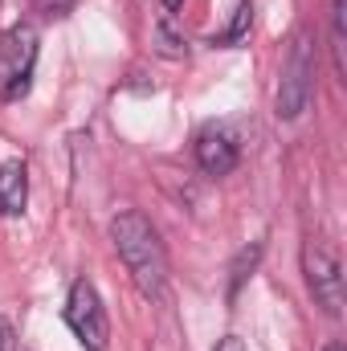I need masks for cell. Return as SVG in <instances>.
<instances>
[{
	"mask_svg": "<svg viewBox=\"0 0 347 351\" xmlns=\"http://www.w3.org/2000/svg\"><path fill=\"white\" fill-rule=\"evenodd\" d=\"M110 241H115L119 258L127 265L131 282L139 286V294L160 302L168 294V254H164V241H160L156 225L139 208H127L110 221Z\"/></svg>",
	"mask_w": 347,
	"mask_h": 351,
	"instance_id": "cell-1",
	"label": "cell"
},
{
	"mask_svg": "<svg viewBox=\"0 0 347 351\" xmlns=\"http://www.w3.org/2000/svg\"><path fill=\"white\" fill-rule=\"evenodd\" d=\"M37 53H41V37H37V25L29 21H16L0 37V102H21L33 90Z\"/></svg>",
	"mask_w": 347,
	"mask_h": 351,
	"instance_id": "cell-2",
	"label": "cell"
},
{
	"mask_svg": "<svg viewBox=\"0 0 347 351\" xmlns=\"http://www.w3.org/2000/svg\"><path fill=\"white\" fill-rule=\"evenodd\" d=\"M315 90V49L307 33H294L286 58H282V74H278V94H274V114L278 119H298L311 102Z\"/></svg>",
	"mask_w": 347,
	"mask_h": 351,
	"instance_id": "cell-3",
	"label": "cell"
},
{
	"mask_svg": "<svg viewBox=\"0 0 347 351\" xmlns=\"http://www.w3.org/2000/svg\"><path fill=\"white\" fill-rule=\"evenodd\" d=\"M62 319H66V327L74 331V339L86 351H106V343H110V319H106V306H102L98 290L90 286L86 278H78L70 286Z\"/></svg>",
	"mask_w": 347,
	"mask_h": 351,
	"instance_id": "cell-4",
	"label": "cell"
},
{
	"mask_svg": "<svg viewBox=\"0 0 347 351\" xmlns=\"http://www.w3.org/2000/svg\"><path fill=\"white\" fill-rule=\"evenodd\" d=\"M302 274H307V286L315 294V306H323V315L339 319L344 315V265H339V258L327 245L307 241V250H302Z\"/></svg>",
	"mask_w": 347,
	"mask_h": 351,
	"instance_id": "cell-5",
	"label": "cell"
},
{
	"mask_svg": "<svg viewBox=\"0 0 347 351\" xmlns=\"http://www.w3.org/2000/svg\"><path fill=\"white\" fill-rule=\"evenodd\" d=\"M237 160H241V147L225 127H208L196 135V164L204 176H229Z\"/></svg>",
	"mask_w": 347,
	"mask_h": 351,
	"instance_id": "cell-6",
	"label": "cell"
},
{
	"mask_svg": "<svg viewBox=\"0 0 347 351\" xmlns=\"http://www.w3.org/2000/svg\"><path fill=\"white\" fill-rule=\"evenodd\" d=\"M29 204V172L21 160L0 164V213L4 217H21Z\"/></svg>",
	"mask_w": 347,
	"mask_h": 351,
	"instance_id": "cell-7",
	"label": "cell"
},
{
	"mask_svg": "<svg viewBox=\"0 0 347 351\" xmlns=\"http://www.w3.org/2000/svg\"><path fill=\"white\" fill-rule=\"evenodd\" d=\"M344 21H347V4L331 0V53H335V74L347 78V37H344Z\"/></svg>",
	"mask_w": 347,
	"mask_h": 351,
	"instance_id": "cell-8",
	"label": "cell"
},
{
	"mask_svg": "<svg viewBox=\"0 0 347 351\" xmlns=\"http://www.w3.org/2000/svg\"><path fill=\"white\" fill-rule=\"evenodd\" d=\"M250 25H254V4L246 0V4L237 8L233 25H229V33H221V45H241V41H246V33H250Z\"/></svg>",
	"mask_w": 347,
	"mask_h": 351,
	"instance_id": "cell-9",
	"label": "cell"
},
{
	"mask_svg": "<svg viewBox=\"0 0 347 351\" xmlns=\"http://www.w3.org/2000/svg\"><path fill=\"white\" fill-rule=\"evenodd\" d=\"M261 258V245H254V250H241V258L233 262V282H229V298H237V290H241V282L254 274V265H258Z\"/></svg>",
	"mask_w": 347,
	"mask_h": 351,
	"instance_id": "cell-10",
	"label": "cell"
},
{
	"mask_svg": "<svg viewBox=\"0 0 347 351\" xmlns=\"http://www.w3.org/2000/svg\"><path fill=\"white\" fill-rule=\"evenodd\" d=\"M156 37H160V45H164V53H168V58H180V53H184V41L172 37V25H168V21L156 29Z\"/></svg>",
	"mask_w": 347,
	"mask_h": 351,
	"instance_id": "cell-11",
	"label": "cell"
},
{
	"mask_svg": "<svg viewBox=\"0 0 347 351\" xmlns=\"http://www.w3.org/2000/svg\"><path fill=\"white\" fill-rule=\"evenodd\" d=\"M74 4H78V0H37V8H41L45 16H66Z\"/></svg>",
	"mask_w": 347,
	"mask_h": 351,
	"instance_id": "cell-12",
	"label": "cell"
},
{
	"mask_svg": "<svg viewBox=\"0 0 347 351\" xmlns=\"http://www.w3.org/2000/svg\"><path fill=\"white\" fill-rule=\"evenodd\" d=\"M0 351H12V327L4 315H0Z\"/></svg>",
	"mask_w": 347,
	"mask_h": 351,
	"instance_id": "cell-13",
	"label": "cell"
},
{
	"mask_svg": "<svg viewBox=\"0 0 347 351\" xmlns=\"http://www.w3.org/2000/svg\"><path fill=\"white\" fill-rule=\"evenodd\" d=\"M213 351H246V343H241L237 335H225V339H221V343H217Z\"/></svg>",
	"mask_w": 347,
	"mask_h": 351,
	"instance_id": "cell-14",
	"label": "cell"
},
{
	"mask_svg": "<svg viewBox=\"0 0 347 351\" xmlns=\"http://www.w3.org/2000/svg\"><path fill=\"white\" fill-rule=\"evenodd\" d=\"M160 4H164V8L172 12V8H180V4H184V0H160Z\"/></svg>",
	"mask_w": 347,
	"mask_h": 351,
	"instance_id": "cell-15",
	"label": "cell"
},
{
	"mask_svg": "<svg viewBox=\"0 0 347 351\" xmlns=\"http://www.w3.org/2000/svg\"><path fill=\"white\" fill-rule=\"evenodd\" d=\"M323 351H347V348H344V343H327Z\"/></svg>",
	"mask_w": 347,
	"mask_h": 351,
	"instance_id": "cell-16",
	"label": "cell"
}]
</instances>
